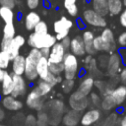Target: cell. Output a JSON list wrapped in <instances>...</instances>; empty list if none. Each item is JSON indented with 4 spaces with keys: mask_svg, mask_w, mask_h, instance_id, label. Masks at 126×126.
<instances>
[{
    "mask_svg": "<svg viewBox=\"0 0 126 126\" xmlns=\"http://www.w3.org/2000/svg\"><path fill=\"white\" fill-rule=\"evenodd\" d=\"M41 56L42 55H41V52L39 49L32 48L29 51L28 55L25 57L24 75H25L26 79H28V81L33 82L38 78L37 73H36V63Z\"/></svg>",
    "mask_w": 126,
    "mask_h": 126,
    "instance_id": "cell-1",
    "label": "cell"
},
{
    "mask_svg": "<svg viewBox=\"0 0 126 126\" xmlns=\"http://www.w3.org/2000/svg\"><path fill=\"white\" fill-rule=\"evenodd\" d=\"M25 43H26V38L23 35L18 34L11 39L2 38L0 47L2 51H5L8 54L10 60H13L17 55L20 54V49Z\"/></svg>",
    "mask_w": 126,
    "mask_h": 126,
    "instance_id": "cell-2",
    "label": "cell"
},
{
    "mask_svg": "<svg viewBox=\"0 0 126 126\" xmlns=\"http://www.w3.org/2000/svg\"><path fill=\"white\" fill-rule=\"evenodd\" d=\"M45 106L47 109V112L45 113L48 116L49 125L57 126L62 119V115L66 111V106L64 102L60 99H53L49 101Z\"/></svg>",
    "mask_w": 126,
    "mask_h": 126,
    "instance_id": "cell-3",
    "label": "cell"
},
{
    "mask_svg": "<svg viewBox=\"0 0 126 126\" xmlns=\"http://www.w3.org/2000/svg\"><path fill=\"white\" fill-rule=\"evenodd\" d=\"M55 35L47 32L44 34H39L32 32L28 37V44L32 48L42 49V48H51V46L56 42Z\"/></svg>",
    "mask_w": 126,
    "mask_h": 126,
    "instance_id": "cell-4",
    "label": "cell"
},
{
    "mask_svg": "<svg viewBox=\"0 0 126 126\" xmlns=\"http://www.w3.org/2000/svg\"><path fill=\"white\" fill-rule=\"evenodd\" d=\"M63 74L67 80H75L79 74V60L78 57L71 52H66L63 61Z\"/></svg>",
    "mask_w": 126,
    "mask_h": 126,
    "instance_id": "cell-5",
    "label": "cell"
},
{
    "mask_svg": "<svg viewBox=\"0 0 126 126\" xmlns=\"http://www.w3.org/2000/svg\"><path fill=\"white\" fill-rule=\"evenodd\" d=\"M73 27V21L66 16H61L58 20L53 23V32L55 33V38L57 41L62 40L63 38L69 35L70 30Z\"/></svg>",
    "mask_w": 126,
    "mask_h": 126,
    "instance_id": "cell-6",
    "label": "cell"
},
{
    "mask_svg": "<svg viewBox=\"0 0 126 126\" xmlns=\"http://www.w3.org/2000/svg\"><path fill=\"white\" fill-rule=\"evenodd\" d=\"M81 18L86 25L92 26L94 28H105L107 25L105 17L100 16L91 8L85 9Z\"/></svg>",
    "mask_w": 126,
    "mask_h": 126,
    "instance_id": "cell-7",
    "label": "cell"
},
{
    "mask_svg": "<svg viewBox=\"0 0 126 126\" xmlns=\"http://www.w3.org/2000/svg\"><path fill=\"white\" fill-rule=\"evenodd\" d=\"M90 104V99L88 96H85L78 93L77 91L73 92L69 97V105L73 110L82 112Z\"/></svg>",
    "mask_w": 126,
    "mask_h": 126,
    "instance_id": "cell-8",
    "label": "cell"
},
{
    "mask_svg": "<svg viewBox=\"0 0 126 126\" xmlns=\"http://www.w3.org/2000/svg\"><path fill=\"white\" fill-rule=\"evenodd\" d=\"M121 66H122V62H121V59H120L117 51L110 53V55L107 58L106 67H105L107 74L110 77L117 76V74L121 71Z\"/></svg>",
    "mask_w": 126,
    "mask_h": 126,
    "instance_id": "cell-9",
    "label": "cell"
},
{
    "mask_svg": "<svg viewBox=\"0 0 126 126\" xmlns=\"http://www.w3.org/2000/svg\"><path fill=\"white\" fill-rule=\"evenodd\" d=\"M43 100L44 96H42L38 91L33 88L27 95L26 103L30 108L35 109V110H41L43 108Z\"/></svg>",
    "mask_w": 126,
    "mask_h": 126,
    "instance_id": "cell-10",
    "label": "cell"
},
{
    "mask_svg": "<svg viewBox=\"0 0 126 126\" xmlns=\"http://www.w3.org/2000/svg\"><path fill=\"white\" fill-rule=\"evenodd\" d=\"M12 79H13V89L10 95L16 98L24 95L27 93V83L25 78L20 75L12 74Z\"/></svg>",
    "mask_w": 126,
    "mask_h": 126,
    "instance_id": "cell-11",
    "label": "cell"
},
{
    "mask_svg": "<svg viewBox=\"0 0 126 126\" xmlns=\"http://www.w3.org/2000/svg\"><path fill=\"white\" fill-rule=\"evenodd\" d=\"M66 52L67 51L62 46V44L59 41H56L50 48V51L47 57L48 63H62Z\"/></svg>",
    "mask_w": 126,
    "mask_h": 126,
    "instance_id": "cell-12",
    "label": "cell"
},
{
    "mask_svg": "<svg viewBox=\"0 0 126 126\" xmlns=\"http://www.w3.org/2000/svg\"><path fill=\"white\" fill-rule=\"evenodd\" d=\"M93 46L95 52H105V53H113L117 50V45L110 44L105 39H103L100 34L94 36L93 41Z\"/></svg>",
    "mask_w": 126,
    "mask_h": 126,
    "instance_id": "cell-13",
    "label": "cell"
},
{
    "mask_svg": "<svg viewBox=\"0 0 126 126\" xmlns=\"http://www.w3.org/2000/svg\"><path fill=\"white\" fill-rule=\"evenodd\" d=\"M69 50L72 54H74L77 57H84L87 55L85 45H84V42H83L81 35H76L73 38H71Z\"/></svg>",
    "mask_w": 126,
    "mask_h": 126,
    "instance_id": "cell-14",
    "label": "cell"
},
{
    "mask_svg": "<svg viewBox=\"0 0 126 126\" xmlns=\"http://www.w3.org/2000/svg\"><path fill=\"white\" fill-rule=\"evenodd\" d=\"M100 118V111L97 108H93L88 110L81 117V123L83 126H90L96 123Z\"/></svg>",
    "mask_w": 126,
    "mask_h": 126,
    "instance_id": "cell-15",
    "label": "cell"
},
{
    "mask_svg": "<svg viewBox=\"0 0 126 126\" xmlns=\"http://www.w3.org/2000/svg\"><path fill=\"white\" fill-rule=\"evenodd\" d=\"M82 39H83V42H84V45H85V49H86V53L89 54V55H94L96 52L95 50L94 49V46H93V41H94V33L90 31V30H85L82 33Z\"/></svg>",
    "mask_w": 126,
    "mask_h": 126,
    "instance_id": "cell-16",
    "label": "cell"
},
{
    "mask_svg": "<svg viewBox=\"0 0 126 126\" xmlns=\"http://www.w3.org/2000/svg\"><path fill=\"white\" fill-rule=\"evenodd\" d=\"M1 104L4 108L11 110V111H17L20 110L23 107V102L16 97H13L12 95H5L1 99Z\"/></svg>",
    "mask_w": 126,
    "mask_h": 126,
    "instance_id": "cell-17",
    "label": "cell"
},
{
    "mask_svg": "<svg viewBox=\"0 0 126 126\" xmlns=\"http://www.w3.org/2000/svg\"><path fill=\"white\" fill-rule=\"evenodd\" d=\"M94 77L93 76H85L84 79L81 81V83L77 89V92L85 96H88L91 94V92L94 88Z\"/></svg>",
    "mask_w": 126,
    "mask_h": 126,
    "instance_id": "cell-18",
    "label": "cell"
},
{
    "mask_svg": "<svg viewBox=\"0 0 126 126\" xmlns=\"http://www.w3.org/2000/svg\"><path fill=\"white\" fill-rule=\"evenodd\" d=\"M40 21V16L37 12L32 10L29 13H27V15L25 16L24 19V25L26 30L28 31H33L34 27L36 26V24Z\"/></svg>",
    "mask_w": 126,
    "mask_h": 126,
    "instance_id": "cell-19",
    "label": "cell"
},
{
    "mask_svg": "<svg viewBox=\"0 0 126 126\" xmlns=\"http://www.w3.org/2000/svg\"><path fill=\"white\" fill-rule=\"evenodd\" d=\"M81 120V113L76 110L67 111L62 117V122L65 126H76Z\"/></svg>",
    "mask_w": 126,
    "mask_h": 126,
    "instance_id": "cell-20",
    "label": "cell"
},
{
    "mask_svg": "<svg viewBox=\"0 0 126 126\" xmlns=\"http://www.w3.org/2000/svg\"><path fill=\"white\" fill-rule=\"evenodd\" d=\"M1 82V94L5 95H9L12 92L13 89V79H12V74L4 70V75Z\"/></svg>",
    "mask_w": 126,
    "mask_h": 126,
    "instance_id": "cell-21",
    "label": "cell"
},
{
    "mask_svg": "<svg viewBox=\"0 0 126 126\" xmlns=\"http://www.w3.org/2000/svg\"><path fill=\"white\" fill-rule=\"evenodd\" d=\"M116 103V105H121L125 99H126V86L125 85H119L113 88L110 94Z\"/></svg>",
    "mask_w": 126,
    "mask_h": 126,
    "instance_id": "cell-22",
    "label": "cell"
},
{
    "mask_svg": "<svg viewBox=\"0 0 126 126\" xmlns=\"http://www.w3.org/2000/svg\"><path fill=\"white\" fill-rule=\"evenodd\" d=\"M91 9H93L94 12L99 14L102 17L107 16V0H89Z\"/></svg>",
    "mask_w": 126,
    "mask_h": 126,
    "instance_id": "cell-23",
    "label": "cell"
},
{
    "mask_svg": "<svg viewBox=\"0 0 126 126\" xmlns=\"http://www.w3.org/2000/svg\"><path fill=\"white\" fill-rule=\"evenodd\" d=\"M12 61V72L14 75H24L25 71V56L24 55H17Z\"/></svg>",
    "mask_w": 126,
    "mask_h": 126,
    "instance_id": "cell-24",
    "label": "cell"
},
{
    "mask_svg": "<svg viewBox=\"0 0 126 126\" xmlns=\"http://www.w3.org/2000/svg\"><path fill=\"white\" fill-rule=\"evenodd\" d=\"M36 73L37 76L40 80H43L49 73V68H48V60L47 57L41 56L37 63H36Z\"/></svg>",
    "mask_w": 126,
    "mask_h": 126,
    "instance_id": "cell-25",
    "label": "cell"
},
{
    "mask_svg": "<svg viewBox=\"0 0 126 126\" xmlns=\"http://www.w3.org/2000/svg\"><path fill=\"white\" fill-rule=\"evenodd\" d=\"M124 9L121 0H107V11L110 17L118 16Z\"/></svg>",
    "mask_w": 126,
    "mask_h": 126,
    "instance_id": "cell-26",
    "label": "cell"
},
{
    "mask_svg": "<svg viewBox=\"0 0 126 126\" xmlns=\"http://www.w3.org/2000/svg\"><path fill=\"white\" fill-rule=\"evenodd\" d=\"M0 18L5 24H14L15 14H14L13 9L0 6Z\"/></svg>",
    "mask_w": 126,
    "mask_h": 126,
    "instance_id": "cell-27",
    "label": "cell"
},
{
    "mask_svg": "<svg viewBox=\"0 0 126 126\" xmlns=\"http://www.w3.org/2000/svg\"><path fill=\"white\" fill-rule=\"evenodd\" d=\"M77 1L78 0H63V6L68 15L71 17H76L78 15L79 9L77 6Z\"/></svg>",
    "mask_w": 126,
    "mask_h": 126,
    "instance_id": "cell-28",
    "label": "cell"
},
{
    "mask_svg": "<svg viewBox=\"0 0 126 126\" xmlns=\"http://www.w3.org/2000/svg\"><path fill=\"white\" fill-rule=\"evenodd\" d=\"M99 106L103 110L109 111V110L113 109L116 106V103H115V101H114V99H113L111 94H106V95H103V98L101 99Z\"/></svg>",
    "mask_w": 126,
    "mask_h": 126,
    "instance_id": "cell-29",
    "label": "cell"
},
{
    "mask_svg": "<svg viewBox=\"0 0 126 126\" xmlns=\"http://www.w3.org/2000/svg\"><path fill=\"white\" fill-rule=\"evenodd\" d=\"M100 36L103 39H105L107 42H109L110 44L117 45L116 44V39H115L114 32H113V31L111 29H109V28H103V30L100 32Z\"/></svg>",
    "mask_w": 126,
    "mask_h": 126,
    "instance_id": "cell-30",
    "label": "cell"
},
{
    "mask_svg": "<svg viewBox=\"0 0 126 126\" xmlns=\"http://www.w3.org/2000/svg\"><path fill=\"white\" fill-rule=\"evenodd\" d=\"M3 39H11L16 35V29L14 24H5L2 30Z\"/></svg>",
    "mask_w": 126,
    "mask_h": 126,
    "instance_id": "cell-31",
    "label": "cell"
},
{
    "mask_svg": "<svg viewBox=\"0 0 126 126\" xmlns=\"http://www.w3.org/2000/svg\"><path fill=\"white\" fill-rule=\"evenodd\" d=\"M34 88L38 91V93H39L42 96H45V95H47V94L51 92V90H52L53 87H52L50 84H48V83H46V82L40 80V81L38 82V84L36 85V87H34Z\"/></svg>",
    "mask_w": 126,
    "mask_h": 126,
    "instance_id": "cell-32",
    "label": "cell"
},
{
    "mask_svg": "<svg viewBox=\"0 0 126 126\" xmlns=\"http://www.w3.org/2000/svg\"><path fill=\"white\" fill-rule=\"evenodd\" d=\"M117 122H118V115L117 113L113 112L108 116H106V118L101 123V126H116Z\"/></svg>",
    "mask_w": 126,
    "mask_h": 126,
    "instance_id": "cell-33",
    "label": "cell"
},
{
    "mask_svg": "<svg viewBox=\"0 0 126 126\" xmlns=\"http://www.w3.org/2000/svg\"><path fill=\"white\" fill-rule=\"evenodd\" d=\"M49 72L55 76H61L63 73V65L62 63H48Z\"/></svg>",
    "mask_w": 126,
    "mask_h": 126,
    "instance_id": "cell-34",
    "label": "cell"
},
{
    "mask_svg": "<svg viewBox=\"0 0 126 126\" xmlns=\"http://www.w3.org/2000/svg\"><path fill=\"white\" fill-rule=\"evenodd\" d=\"M33 32L39 33V34L47 33V32H48V26H47V24H46L44 21H41V20H40V21L36 24V26L34 27Z\"/></svg>",
    "mask_w": 126,
    "mask_h": 126,
    "instance_id": "cell-35",
    "label": "cell"
},
{
    "mask_svg": "<svg viewBox=\"0 0 126 126\" xmlns=\"http://www.w3.org/2000/svg\"><path fill=\"white\" fill-rule=\"evenodd\" d=\"M10 58L8 56V54L5 51L0 50V69L2 70H6L9 67L10 64Z\"/></svg>",
    "mask_w": 126,
    "mask_h": 126,
    "instance_id": "cell-36",
    "label": "cell"
},
{
    "mask_svg": "<svg viewBox=\"0 0 126 126\" xmlns=\"http://www.w3.org/2000/svg\"><path fill=\"white\" fill-rule=\"evenodd\" d=\"M36 126H49L48 116L45 112H39L36 119Z\"/></svg>",
    "mask_w": 126,
    "mask_h": 126,
    "instance_id": "cell-37",
    "label": "cell"
},
{
    "mask_svg": "<svg viewBox=\"0 0 126 126\" xmlns=\"http://www.w3.org/2000/svg\"><path fill=\"white\" fill-rule=\"evenodd\" d=\"M75 86V81L74 80H67L65 79L64 81L61 82V89L63 90L64 93H70Z\"/></svg>",
    "mask_w": 126,
    "mask_h": 126,
    "instance_id": "cell-38",
    "label": "cell"
},
{
    "mask_svg": "<svg viewBox=\"0 0 126 126\" xmlns=\"http://www.w3.org/2000/svg\"><path fill=\"white\" fill-rule=\"evenodd\" d=\"M90 102H92L94 106H99L100 105V101H101V98L100 96L98 95V94L94 93V92H91L90 94Z\"/></svg>",
    "mask_w": 126,
    "mask_h": 126,
    "instance_id": "cell-39",
    "label": "cell"
},
{
    "mask_svg": "<svg viewBox=\"0 0 126 126\" xmlns=\"http://www.w3.org/2000/svg\"><path fill=\"white\" fill-rule=\"evenodd\" d=\"M42 1L43 0H26V4L30 10H34L39 7Z\"/></svg>",
    "mask_w": 126,
    "mask_h": 126,
    "instance_id": "cell-40",
    "label": "cell"
},
{
    "mask_svg": "<svg viewBox=\"0 0 126 126\" xmlns=\"http://www.w3.org/2000/svg\"><path fill=\"white\" fill-rule=\"evenodd\" d=\"M116 44H118L120 47H126V32H123L118 35Z\"/></svg>",
    "mask_w": 126,
    "mask_h": 126,
    "instance_id": "cell-41",
    "label": "cell"
},
{
    "mask_svg": "<svg viewBox=\"0 0 126 126\" xmlns=\"http://www.w3.org/2000/svg\"><path fill=\"white\" fill-rule=\"evenodd\" d=\"M116 51L119 54V57H120L121 62H122V65L126 66V47H118V49Z\"/></svg>",
    "mask_w": 126,
    "mask_h": 126,
    "instance_id": "cell-42",
    "label": "cell"
},
{
    "mask_svg": "<svg viewBox=\"0 0 126 126\" xmlns=\"http://www.w3.org/2000/svg\"><path fill=\"white\" fill-rule=\"evenodd\" d=\"M17 5V0H0V6L14 9Z\"/></svg>",
    "mask_w": 126,
    "mask_h": 126,
    "instance_id": "cell-43",
    "label": "cell"
},
{
    "mask_svg": "<svg viewBox=\"0 0 126 126\" xmlns=\"http://www.w3.org/2000/svg\"><path fill=\"white\" fill-rule=\"evenodd\" d=\"M25 126H36V118L33 115H29L26 118Z\"/></svg>",
    "mask_w": 126,
    "mask_h": 126,
    "instance_id": "cell-44",
    "label": "cell"
},
{
    "mask_svg": "<svg viewBox=\"0 0 126 126\" xmlns=\"http://www.w3.org/2000/svg\"><path fill=\"white\" fill-rule=\"evenodd\" d=\"M119 23L123 28H126V7L119 14Z\"/></svg>",
    "mask_w": 126,
    "mask_h": 126,
    "instance_id": "cell-45",
    "label": "cell"
},
{
    "mask_svg": "<svg viewBox=\"0 0 126 126\" xmlns=\"http://www.w3.org/2000/svg\"><path fill=\"white\" fill-rule=\"evenodd\" d=\"M61 44H62V46L66 49V51H68L69 50V47H70V42H71V38L69 37V36H67V37H65V38H63L62 40H60L59 41Z\"/></svg>",
    "mask_w": 126,
    "mask_h": 126,
    "instance_id": "cell-46",
    "label": "cell"
},
{
    "mask_svg": "<svg viewBox=\"0 0 126 126\" xmlns=\"http://www.w3.org/2000/svg\"><path fill=\"white\" fill-rule=\"evenodd\" d=\"M120 80L126 86V66H124V68L120 71Z\"/></svg>",
    "mask_w": 126,
    "mask_h": 126,
    "instance_id": "cell-47",
    "label": "cell"
},
{
    "mask_svg": "<svg viewBox=\"0 0 126 126\" xmlns=\"http://www.w3.org/2000/svg\"><path fill=\"white\" fill-rule=\"evenodd\" d=\"M76 23H77V27H78L79 29H81V30H84V29H85V27H86V24L84 23V21L82 20V18H79V19H77Z\"/></svg>",
    "mask_w": 126,
    "mask_h": 126,
    "instance_id": "cell-48",
    "label": "cell"
},
{
    "mask_svg": "<svg viewBox=\"0 0 126 126\" xmlns=\"http://www.w3.org/2000/svg\"><path fill=\"white\" fill-rule=\"evenodd\" d=\"M49 51H50V48H42V49H40L41 55H42V56H44V57H48Z\"/></svg>",
    "mask_w": 126,
    "mask_h": 126,
    "instance_id": "cell-49",
    "label": "cell"
},
{
    "mask_svg": "<svg viewBox=\"0 0 126 126\" xmlns=\"http://www.w3.org/2000/svg\"><path fill=\"white\" fill-rule=\"evenodd\" d=\"M4 118H5V111H4V109L0 106V122L3 121Z\"/></svg>",
    "mask_w": 126,
    "mask_h": 126,
    "instance_id": "cell-50",
    "label": "cell"
},
{
    "mask_svg": "<svg viewBox=\"0 0 126 126\" xmlns=\"http://www.w3.org/2000/svg\"><path fill=\"white\" fill-rule=\"evenodd\" d=\"M120 126H126V114L120 120Z\"/></svg>",
    "mask_w": 126,
    "mask_h": 126,
    "instance_id": "cell-51",
    "label": "cell"
},
{
    "mask_svg": "<svg viewBox=\"0 0 126 126\" xmlns=\"http://www.w3.org/2000/svg\"><path fill=\"white\" fill-rule=\"evenodd\" d=\"M3 75H4V70L0 69V81H1V80H2V78H3Z\"/></svg>",
    "mask_w": 126,
    "mask_h": 126,
    "instance_id": "cell-52",
    "label": "cell"
},
{
    "mask_svg": "<svg viewBox=\"0 0 126 126\" xmlns=\"http://www.w3.org/2000/svg\"><path fill=\"white\" fill-rule=\"evenodd\" d=\"M122 1V4H123V7H126V0H121Z\"/></svg>",
    "mask_w": 126,
    "mask_h": 126,
    "instance_id": "cell-53",
    "label": "cell"
},
{
    "mask_svg": "<svg viewBox=\"0 0 126 126\" xmlns=\"http://www.w3.org/2000/svg\"><path fill=\"white\" fill-rule=\"evenodd\" d=\"M94 126H101V124H95L94 123Z\"/></svg>",
    "mask_w": 126,
    "mask_h": 126,
    "instance_id": "cell-54",
    "label": "cell"
},
{
    "mask_svg": "<svg viewBox=\"0 0 126 126\" xmlns=\"http://www.w3.org/2000/svg\"><path fill=\"white\" fill-rule=\"evenodd\" d=\"M0 126H6V125H4V124H1V123H0Z\"/></svg>",
    "mask_w": 126,
    "mask_h": 126,
    "instance_id": "cell-55",
    "label": "cell"
},
{
    "mask_svg": "<svg viewBox=\"0 0 126 126\" xmlns=\"http://www.w3.org/2000/svg\"><path fill=\"white\" fill-rule=\"evenodd\" d=\"M0 33H1V31H0Z\"/></svg>",
    "mask_w": 126,
    "mask_h": 126,
    "instance_id": "cell-56",
    "label": "cell"
},
{
    "mask_svg": "<svg viewBox=\"0 0 126 126\" xmlns=\"http://www.w3.org/2000/svg\"><path fill=\"white\" fill-rule=\"evenodd\" d=\"M86 1H89V0H86Z\"/></svg>",
    "mask_w": 126,
    "mask_h": 126,
    "instance_id": "cell-57",
    "label": "cell"
}]
</instances>
